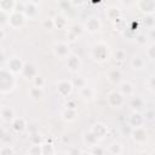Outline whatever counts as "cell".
<instances>
[{
  "label": "cell",
  "mask_w": 155,
  "mask_h": 155,
  "mask_svg": "<svg viewBox=\"0 0 155 155\" xmlns=\"http://www.w3.org/2000/svg\"><path fill=\"white\" fill-rule=\"evenodd\" d=\"M117 57H119V59H122V51L117 52Z\"/></svg>",
  "instance_id": "277c9868"
},
{
  "label": "cell",
  "mask_w": 155,
  "mask_h": 155,
  "mask_svg": "<svg viewBox=\"0 0 155 155\" xmlns=\"http://www.w3.org/2000/svg\"><path fill=\"white\" fill-rule=\"evenodd\" d=\"M8 69H11L12 71H19L22 69V63L19 59L13 58L11 61H8Z\"/></svg>",
  "instance_id": "6da1fadb"
},
{
  "label": "cell",
  "mask_w": 155,
  "mask_h": 155,
  "mask_svg": "<svg viewBox=\"0 0 155 155\" xmlns=\"http://www.w3.org/2000/svg\"><path fill=\"white\" fill-rule=\"evenodd\" d=\"M40 0H30V2H33V4H38Z\"/></svg>",
  "instance_id": "5b68a950"
},
{
  "label": "cell",
  "mask_w": 155,
  "mask_h": 155,
  "mask_svg": "<svg viewBox=\"0 0 155 155\" xmlns=\"http://www.w3.org/2000/svg\"><path fill=\"white\" fill-rule=\"evenodd\" d=\"M133 65L136 67V68H140V65H142V61L137 57V58H134L133 59Z\"/></svg>",
  "instance_id": "3957f363"
},
{
  "label": "cell",
  "mask_w": 155,
  "mask_h": 155,
  "mask_svg": "<svg viewBox=\"0 0 155 155\" xmlns=\"http://www.w3.org/2000/svg\"><path fill=\"white\" fill-rule=\"evenodd\" d=\"M12 115H13L12 109H10L8 107H2V109H1V116H2L4 120L10 121V119L12 117Z\"/></svg>",
  "instance_id": "7a4b0ae2"
}]
</instances>
